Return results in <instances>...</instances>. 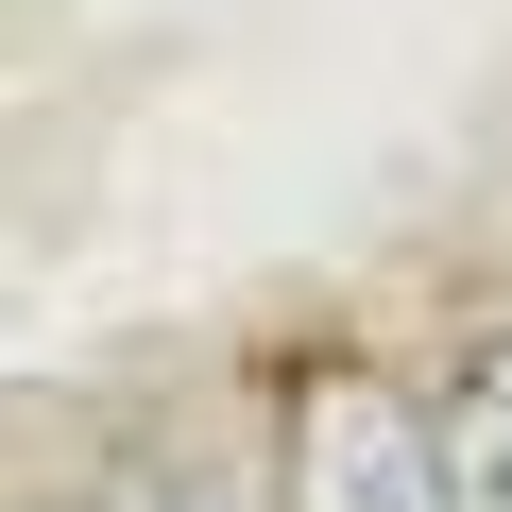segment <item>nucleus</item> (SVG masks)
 I'll list each match as a JSON object with an SVG mask.
<instances>
[{
    "label": "nucleus",
    "instance_id": "f257e3e1",
    "mask_svg": "<svg viewBox=\"0 0 512 512\" xmlns=\"http://www.w3.org/2000/svg\"><path fill=\"white\" fill-rule=\"evenodd\" d=\"M291 512H444V444L410 393L376 376H325L308 427H291Z\"/></svg>",
    "mask_w": 512,
    "mask_h": 512
},
{
    "label": "nucleus",
    "instance_id": "f03ea898",
    "mask_svg": "<svg viewBox=\"0 0 512 512\" xmlns=\"http://www.w3.org/2000/svg\"><path fill=\"white\" fill-rule=\"evenodd\" d=\"M444 512H512V342H478L461 359V393H444Z\"/></svg>",
    "mask_w": 512,
    "mask_h": 512
},
{
    "label": "nucleus",
    "instance_id": "7ed1b4c3",
    "mask_svg": "<svg viewBox=\"0 0 512 512\" xmlns=\"http://www.w3.org/2000/svg\"><path fill=\"white\" fill-rule=\"evenodd\" d=\"M103 512H222V495H205V478H171V461H137V478H120Z\"/></svg>",
    "mask_w": 512,
    "mask_h": 512
}]
</instances>
